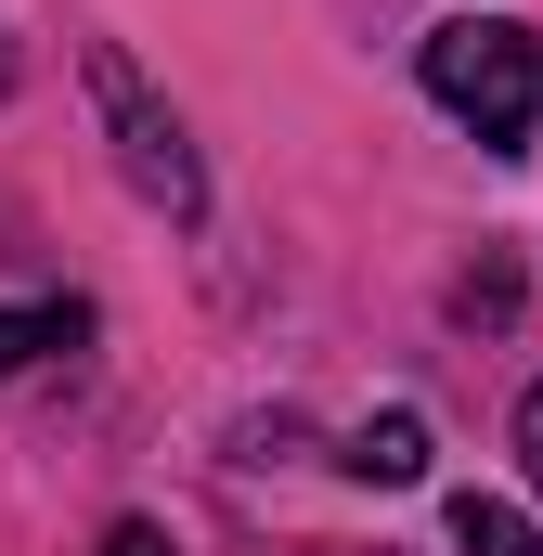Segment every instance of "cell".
Masks as SVG:
<instances>
[{"label": "cell", "mask_w": 543, "mask_h": 556, "mask_svg": "<svg viewBox=\"0 0 543 556\" xmlns=\"http://www.w3.org/2000/svg\"><path fill=\"white\" fill-rule=\"evenodd\" d=\"M414 65H427V104L466 117L492 155L543 130V26H518V13H453V26H427Z\"/></svg>", "instance_id": "1"}, {"label": "cell", "mask_w": 543, "mask_h": 556, "mask_svg": "<svg viewBox=\"0 0 543 556\" xmlns=\"http://www.w3.org/2000/svg\"><path fill=\"white\" fill-rule=\"evenodd\" d=\"M104 556H181V544H168L155 518H117V531H104Z\"/></svg>", "instance_id": "6"}, {"label": "cell", "mask_w": 543, "mask_h": 556, "mask_svg": "<svg viewBox=\"0 0 543 556\" xmlns=\"http://www.w3.org/2000/svg\"><path fill=\"white\" fill-rule=\"evenodd\" d=\"M518 466H531V492H543V389L518 402Z\"/></svg>", "instance_id": "7"}, {"label": "cell", "mask_w": 543, "mask_h": 556, "mask_svg": "<svg viewBox=\"0 0 543 556\" xmlns=\"http://www.w3.org/2000/svg\"><path fill=\"white\" fill-rule=\"evenodd\" d=\"M453 556H543V518L505 505V492H466L453 505Z\"/></svg>", "instance_id": "4"}, {"label": "cell", "mask_w": 543, "mask_h": 556, "mask_svg": "<svg viewBox=\"0 0 543 556\" xmlns=\"http://www.w3.org/2000/svg\"><path fill=\"white\" fill-rule=\"evenodd\" d=\"M337 466H350V479H376V492H414V479H427V415H363Z\"/></svg>", "instance_id": "3"}, {"label": "cell", "mask_w": 543, "mask_h": 556, "mask_svg": "<svg viewBox=\"0 0 543 556\" xmlns=\"http://www.w3.org/2000/svg\"><path fill=\"white\" fill-rule=\"evenodd\" d=\"M78 337V311H0V376H26L39 350H65Z\"/></svg>", "instance_id": "5"}, {"label": "cell", "mask_w": 543, "mask_h": 556, "mask_svg": "<svg viewBox=\"0 0 543 556\" xmlns=\"http://www.w3.org/2000/svg\"><path fill=\"white\" fill-rule=\"evenodd\" d=\"M0 78H13V52H0Z\"/></svg>", "instance_id": "8"}, {"label": "cell", "mask_w": 543, "mask_h": 556, "mask_svg": "<svg viewBox=\"0 0 543 556\" xmlns=\"http://www.w3.org/2000/svg\"><path fill=\"white\" fill-rule=\"evenodd\" d=\"M91 104H104V142H117V181H130L142 207H168V220H207V168H194V142L181 117L142 91V65L117 39H91Z\"/></svg>", "instance_id": "2"}]
</instances>
